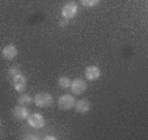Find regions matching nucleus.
Listing matches in <instances>:
<instances>
[{
  "label": "nucleus",
  "instance_id": "f257e3e1",
  "mask_svg": "<svg viewBox=\"0 0 148 140\" xmlns=\"http://www.w3.org/2000/svg\"><path fill=\"white\" fill-rule=\"evenodd\" d=\"M33 102L38 107H49L50 105H53L54 97L47 92H41V93H37L33 97Z\"/></svg>",
  "mask_w": 148,
  "mask_h": 140
},
{
  "label": "nucleus",
  "instance_id": "f03ea898",
  "mask_svg": "<svg viewBox=\"0 0 148 140\" xmlns=\"http://www.w3.org/2000/svg\"><path fill=\"white\" fill-rule=\"evenodd\" d=\"M75 105V96L73 94H62L58 98V107L60 110H70Z\"/></svg>",
  "mask_w": 148,
  "mask_h": 140
},
{
  "label": "nucleus",
  "instance_id": "7ed1b4c3",
  "mask_svg": "<svg viewBox=\"0 0 148 140\" xmlns=\"http://www.w3.org/2000/svg\"><path fill=\"white\" fill-rule=\"evenodd\" d=\"M77 4L75 3V1H68V3H66L64 5H63V8H62V16L64 17L66 20H70V18H73V17L77 14Z\"/></svg>",
  "mask_w": 148,
  "mask_h": 140
},
{
  "label": "nucleus",
  "instance_id": "20e7f679",
  "mask_svg": "<svg viewBox=\"0 0 148 140\" xmlns=\"http://www.w3.org/2000/svg\"><path fill=\"white\" fill-rule=\"evenodd\" d=\"M28 123L30 127H33V128H42V127L45 126L46 121H45V117L42 114H39V113H33V114H29L28 117Z\"/></svg>",
  "mask_w": 148,
  "mask_h": 140
},
{
  "label": "nucleus",
  "instance_id": "39448f33",
  "mask_svg": "<svg viewBox=\"0 0 148 140\" xmlns=\"http://www.w3.org/2000/svg\"><path fill=\"white\" fill-rule=\"evenodd\" d=\"M87 88H88L87 81H85L84 79H81V77H77V79H75V80L71 83L70 89H71V92H72V94L77 96V94H81V93L85 92Z\"/></svg>",
  "mask_w": 148,
  "mask_h": 140
},
{
  "label": "nucleus",
  "instance_id": "423d86ee",
  "mask_svg": "<svg viewBox=\"0 0 148 140\" xmlns=\"http://www.w3.org/2000/svg\"><path fill=\"white\" fill-rule=\"evenodd\" d=\"M26 83H28L26 76L23 75V73H18V75H16L13 79H12V85H13L14 90H16V92H20V93H23L24 90H25Z\"/></svg>",
  "mask_w": 148,
  "mask_h": 140
},
{
  "label": "nucleus",
  "instance_id": "0eeeda50",
  "mask_svg": "<svg viewBox=\"0 0 148 140\" xmlns=\"http://www.w3.org/2000/svg\"><path fill=\"white\" fill-rule=\"evenodd\" d=\"M12 114H13V117L16 118V119L25 121V119H28L30 111H29L28 106H24V105H20L18 104L17 106H14L13 109H12Z\"/></svg>",
  "mask_w": 148,
  "mask_h": 140
},
{
  "label": "nucleus",
  "instance_id": "6e6552de",
  "mask_svg": "<svg viewBox=\"0 0 148 140\" xmlns=\"http://www.w3.org/2000/svg\"><path fill=\"white\" fill-rule=\"evenodd\" d=\"M73 107H75L76 113H79V114H87L90 110V102L88 101L87 98H81V100L75 101Z\"/></svg>",
  "mask_w": 148,
  "mask_h": 140
},
{
  "label": "nucleus",
  "instance_id": "1a4fd4ad",
  "mask_svg": "<svg viewBox=\"0 0 148 140\" xmlns=\"http://www.w3.org/2000/svg\"><path fill=\"white\" fill-rule=\"evenodd\" d=\"M101 76V70L97 66H89L85 68V79L89 81H95L97 79H100Z\"/></svg>",
  "mask_w": 148,
  "mask_h": 140
},
{
  "label": "nucleus",
  "instance_id": "9d476101",
  "mask_svg": "<svg viewBox=\"0 0 148 140\" xmlns=\"http://www.w3.org/2000/svg\"><path fill=\"white\" fill-rule=\"evenodd\" d=\"M17 47L14 45H7L3 47L1 50V56H3L5 60H13L14 58L17 56Z\"/></svg>",
  "mask_w": 148,
  "mask_h": 140
},
{
  "label": "nucleus",
  "instance_id": "9b49d317",
  "mask_svg": "<svg viewBox=\"0 0 148 140\" xmlns=\"http://www.w3.org/2000/svg\"><path fill=\"white\" fill-rule=\"evenodd\" d=\"M17 102L20 105H24V106H28V105H32L33 104V97L30 94H25L23 92V94H20V97L17 98Z\"/></svg>",
  "mask_w": 148,
  "mask_h": 140
},
{
  "label": "nucleus",
  "instance_id": "f8f14e48",
  "mask_svg": "<svg viewBox=\"0 0 148 140\" xmlns=\"http://www.w3.org/2000/svg\"><path fill=\"white\" fill-rule=\"evenodd\" d=\"M71 83H72V80H71L68 76H60V77L58 79V85L62 89H68V88L71 87Z\"/></svg>",
  "mask_w": 148,
  "mask_h": 140
},
{
  "label": "nucleus",
  "instance_id": "ddd939ff",
  "mask_svg": "<svg viewBox=\"0 0 148 140\" xmlns=\"http://www.w3.org/2000/svg\"><path fill=\"white\" fill-rule=\"evenodd\" d=\"M80 3L85 8H92V7H96L100 3V0H80Z\"/></svg>",
  "mask_w": 148,
  "mask_h": 140
},
{
  "label": "nucleus",
  "instance_id": "4468645a",
  "mask_svg": "<svg viewBox=\"0 0 148 140\" xmlns=\"http://www.w3.org/2000/svg\"><path fill=\"white\" fill-rule=\"evenodd\" d=\"M18 73H21V71H20V68L17 67V66H12V67L8 70V77L12 80V79H13L16 75H18Z\"/></svg>",
  "mask_w": 148,
  "mask_h": 140
},
{
  "label": "nucleus",
  "instance_id": "2eb2a0df",
  "mask_svg": "<svg viewBox=\"0 0 148 140\" xmlns=\"http://www.w3.org/2000/svg\"><path fill=\"white\" fill-rule=\"evenodd\" d=\"M45 139H50V140H53V139H54V140H55V139H56V137H55V136H54V135H47V136H46V137H45Z\"/></svg>",
  "mask_w": 148,
  "mask_h": 140
},
{
  "label": "nucleus",
  "instance_id": "dca6fc26",
  "mask_svg": "<svg viewBox=\"0 0 148 140\" xmlns=\"http://www.w3.org/2000/svg\"><path fill=\"white\" fill-rule=\"evenodd\" d=\"M0 126H1V119H0Z\"/></svg>",
  "mask_w": 148,
  "mask_h": 140
}]
</instances>
